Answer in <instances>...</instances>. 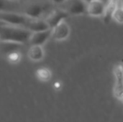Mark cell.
I'll use <instances>...</instances> for the list:
<instances>
[{
  "mask_svg": "<svg viewBox=\"0 0 123 122\" xmlns=\"http://www.w3.org/2000/svg\"><path fill=\"white\" fill-rule=\"evenodd\" d=\"M56 7L53 0H1V11L19 12L35 19H45Z\"/></svg>",
  "mask_w": 123,
  "mask_h": 122,
  "instance_id": "cell-1",
  "label": "cell"
},
{
  "mask_svg": "<svg viewBox=\"0 0 123 122\" xmlns=\"http://www.w3.org/2000/svg\"><path fill=\"white\" fill-rule=\"evenodd\" d=\"M32 32L30 29L15 25L8 24H1L0 26V40L6 42H14L23 44L29 42Z\"/></svg>",
  "mask_w": 123,
  "mask_h": 122,
  "instance_id": "cell-2",
  "label": "cell"
},
{
  "mask_svg": "<svg viewBox=\"0 0 123 122\" xmlns=\"http://www.w3.org/2000/svg\"><path fill=\"white\" fill-rule=\"evenodd\" d=\"M88 3L85 0H63L57 4V7L61 9L69 15H81L87 14Z\"/></svg>",
  "mask_w": 123,
  "mask_h": 122,
  "instance_id": "cell-3",
  "label": "cell"
},
{
  "mask_svg": "<svg viewBox=\"0 0 123 122\" xmlns=\"http://www.w3.org/2000/svg\"><path fill=\"white\" fill-rule=\"evenodd\" d=\"M0 19L1 22H4L5 24L27 28L31 17L19 12L1 11Z\"/></svg>",
  "mask_w": 123,
  "mask_h": 122,
  "instance_id": "cell-4",
  "label": "cell"
},
{
  "mask_svg": "<svg viewBox=\"0 0 123 122\" xmlns=\"http://www.w3.org/2000/svg\"><path fill=\"white\" fill-rule=\"evenodd\" d=\"M113 73L115 78L114 87V94L117 99H120L123 93V63H117L113 69Z\"/></svg>",
  "mask_w": 123,
  "mask_h": 122,
  "instance_id": "cell-5",
  "label": "cell"
},
{
  "mask_svg": "<svg viewBox=\"0 0 123 122\" xmlns=\"http://www.w3.org/2000/svg\"><path fill=\"white\" fill-rule=\"evenodd\" d=\"M52 29V37L56 41H62L67 39L71 32L69 25L64 20Z\"/></svg>",
  "mask_w": 123,
  "mask_h": 122,
  "instance_id": "cell-6",
  "label": "cell"
},
{
  "mask_svg": "<svg viewBox=\"0 0 123 122\" xmlns=\"http://www.w3.org/2000/svg\"><path fill=\"white\" fill-rule=\"evenodd\" d=\"M52 28L44 31L32 32V35L29 40V43L30 45H43L48 40L50 37H52Z\"/></svg>",
  "mask_w": 123,
  "mask_h": 122,
  "instance_id": "cell-7",
  "label": "cell"
},
{
  "mask_svg": "<svg viewBox=\"0 0 123 122\" xmlns=\"http://www.w3.org/2000/svg\"><path fill=\"white\" fill-rule=\"evenodd\" d=\"M68 16L69 14H67L66 12H64L63 10L58 7H56L51 12V14L45 19V20L49 24L50 27L53 28L58 24H60L62 21H63Z\"/></svg>",
  "mask_w": 123,
  "mask_h": 122,
  "instance_id": "cell-8",
  "label": "cell"
},
{
  "mask_svg": "<svg viewBox=\"0 0 123 122\" xmlns=\"http://www.w3.org/2000/svg\"><path fill=\"white\" fill-rule=\"evenodd\" d=\"M105 8L104 0H94L88 3L87 14L92 17H101L104 15Z\"/></svg>",
  "mask_w": 123,
  "mask_h": 122,
  "instance_id": "cell-9",
  "label": "cell"
},
{
  "mask_svg": "<svg viewBox=\"0 0 123 122\" xmlns=\"http://www.w3.org/2000/svg\"><path fill=\"white\" fill-rule=\"evenodd\" d=\"M50 26L46 22L45 19H35L31 18L30 20L27 29H30L32 32H40V31H44L50 29Z\"/></svg>",
  "mask_w": 123,
  "mask_h": 122,
  "instance_id": "cell-10",
  "label": "cell"
},
{
  "mask_svg": "<svg viewBox=\"0 0 123 122\" xmlns=\"http://www.w3.org/2000/svg\"><path fill=\"white\" fill-rule=\"evenodd\" d=\"M30 60L37 62L44 58V50L42 45H31L27 52Z\"/></svg>",
  "mask_w": 123,
  "mask_h": 122,
  "instance_id": "cell-11",
  "label": "cell"
},
{
  "mask_svg": "<svg viewBox=\"0 0 123 122\" xmlns=\"http://www.w3.org/2000/svg\"><path fill=\"white\" fill-rule=\"evenodd\" d=\"M118 4H119L118 0H109L107 4L106 5L105 14L103 15V17H104L103 21L105 24H108L111 21L112 18H113L114 12H115Z\"/></svg>",
  "mask_w": 123,
  "mask_h": 122,
  "instance_id": "cell-12",
  "label": "cell"
},
{
  "mask_svg": "<svg viewBox=\"0 0 123 122\" xmlns=\"http://www.w3.org/2000/svg\"><path fill=\"white\" fill-rule=\"evenodd\" d=\"M22 45L18 42L1 41V52L2 54L7 55L12 52L19 50Z\"/></svg>",
  "mask_w": 123,
  "mask_h": 122,
  "instance_id": "cell-13",
  "label": "cell"
},
{
  "mask_svg": "<svg viewBox=\"0 0 123 122\" xmlns=\"http://www.w3.org/2000/svg\"><path fill=\"white\" fill-rule=\"evenodd\" d=\"M36 76L40 81L43 82H47L50 80L52 74L49 69L46 68H41L37 70Z\"/></svg>",
  "mask_w": 123,
  "mask_h": 122,
  "instance_id": "cell-14",
  "label": "cell"
},
{
  "mask_svg": "<svg viewBox=\"0 0 123 122\" xmlns=\"http://www.w3.org/2000/svg\"><path fill=\"white\" fill-rule=\"evenodd\" d=\"M6 58L9 63L12 64H17V63L19 62L21 59V54L19 53V51L17 50L9 53V55H6Z\"/></svg>",
  "mask_w": 123,
  "mask_h": 122,
  "instance_id": "cell-15",
  "label": "cell"
},
{
  "mask_svg": "<svg viewBox=\"0 0 123 122\" xmlns=\"http://www.w3.org/2000/svg\"><path fill=\"white\" fill-rule=\"evenodd\" d=\"M113 18L120 24H123V9L121 6L120 4H118L114 14Z\"/></svg>",
  "mask_w": 123,
  "mask_h": 122,
  "instance_id": "cell-16",
  "label": "cell"
},
{
  "mask_svg": "<svg viewBox=\"0 0 123 122\" xmlns=\"http://www.w3.org/2000/svg\"><path fill=\"white\" fill-rule=\"evenodd\" d=\"M53 86H54V88H55V89H59L60 88H61V83H59V82H55V83H54V85H53Z\"/></svg>",
  "mask_w": 123,
  "mask_h": 122,
  "instance_id": "cell-17",
  "label": "cell"
},
{
  "mask_svg": "<svg viewBox=\"0 0 123 122\" xmlns=\"http://www.w3.org/2000/svg\"><path fill=\"white\" fill-rule=\"evenodd\" d=\"M53 1L55 2V4H60L61 2H62L63 0H53Z\"/></svg>",
  "mask_w": 123,
  "mask_h": 122,
  "instance_id": "cell-18",
  "label": "cell"
},
{
  "mask_svg": "<svg viewBox=\"0 0 123 122\" xmlns=\"http://www.w3.org/2000/svg\"><path fill=\"white\" fill-rule=\"evenodd\" d=\"M119 100H120L121 101H123V93L122 94V96H120V98L119 99Z\"/></svg>",
  "mask_w": 123,
  "mask_h": 122,
  "instance_id": "cell-19",
  "label": "cell"
},
{
  "mask_svg": "<svg viewBox=\"0 0 123 122\" xmlns=\"http://www.w3.org/2000/svg\"><path fill=\"white\" fill-rule=\"evenodd\" d=\"M120 5H121V6L123 7V0H120Z\"/></svg>",
  "mask_w": 123,
  "mask_h": 122,
  "instance_id": "cell-20",
  "label": "cell"
},
{
  "mask_svg": "<svg viewBox=\"0 0 123 122\" xmlns=\"http://www.w3.org/2000/svg\"><path fill=\"white\" fill-rule=\"evenodd\" d=\"M87 3H89V2H90V1H94V0H85Z\"/></svg>",
  "mask_w": 123,
  "mask_h": 122,
  "instance_id": "cell-21",
  "label": "cell"
},
{
  "mask_svg": "<svg viewBox=\"0 0 123 122\" xmlns=\"http://www.w3.org/2000/svg\"><path fill=\"white\" fill-rule=\"evenodd\" d=\"M12 1H19V0H12Z\"/></svg>",
  "mask_w": 123,
  "mask_h": 122,
  "instance_id": "cell-22",
  "label": "cell"
}]
</instances>
